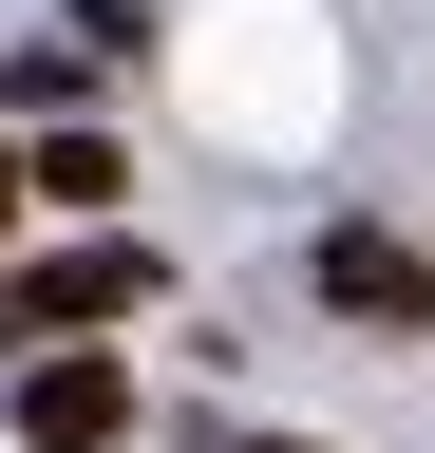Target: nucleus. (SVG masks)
I'll return each instance as SVG.
<instances>
[{
    "label": "nucleus",
    "mask_w": 435,
    "mask_h": 453,
    "mask_svg": "<svg viewBox=\"0 0 435 453\" xmlns=\"http://www.w3.org/2000/svg\"><path fill=\"white\" fill-rule=\"evenodd\" d=\"M151 283H171V265H151V246H114V226H95V246H38L19 283H0V340H76V321H133Z\"/></svg>",
    "instance_id": "nucleus-1"
},
{
    "label": "nucleus",
    "mask_w": 435,
    "mask_h": 453,
    "mask_svg": "<svg viewBox=\"0 0 435 453\" xmlns=\"http://www.w3.org/2000/svg\"><path fill=\"white\" fill-rule=\"evenodd\" d=\"M114 434H133V359H95V340L19 359V453H114Z\"/></svg>",
    "instance_id": "nucleus-2"
},
{
    "label": "nucleus",
    "mask_w": 435,
    "mask_h": 453,
    "mask_svg": "<svg viewBox=\"0 0 435 453\" xmlns=\"http://www.w3.org/2000/svg\"><path fill=\"white\" fill-rule=\"evenodd\" d=\"M322 303H341V321H378V340H435V265L398 246V226H322Z\"/></svg>",
    "instance_id": "nucleus-3"
},
{
    "label": "nucleus",
    "mask_w": 435,
    "mask_h": 453,
    "mask_svg": "<svg viewBox=\"0 0 435 453\" xmlns=\"http://www.w3.org/2000/svg\"><path fill=\"white\" fill-rule=\"evenodd\" d=\"M19 189H38V208H114L133 170H114V133H38V151H19Z\"/></svg>",
    "instance_id": "nucleus-4"
},
{
    "label": "nucleus",
    "mask_w": 435,
    "mask_h": 453,
    "mask_svg": "<svg viewBox=\"0 0 435 453\" xmlns=\"http://www.w3.org/2000/svg\"><path fill=\"white\" fill-rule=\"evenodd\" d=\"M0 226H19V151H0Z\"/></svg>",
    "instance_id": "nucleus-5"
},
{
    "label": "nucleus",
    "mask_w": 435,
    "mask_h": 453,
    "mask_svg": "<svg viewBox=\"0 0 435 453\" xmlns=\"http://www.w3.org/2000/svg\"><path fill=\"white\" fill-rule=\"evenodd\" d=\"M246 453H322V434H246Z\"/></svg>",
    "instance_id": "nucleus-6"
}]
</instances>
